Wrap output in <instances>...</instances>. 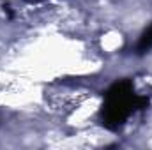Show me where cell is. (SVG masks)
Masks as SVG:
<instances>
[{
	"label": "cell",
	"instance_id": "1",
	"mask_svg": "<svg viewBox=\"0 0 152 150\" xmlns=\"http://www.w3.org/2000/svg\"><path fill=\"white\" fill-rule=\"evenodd\" d=\"M149 106V99L134 94V87L129 79H120L113 83L104 94V104L101 110L103 125L110 131H117L127 117L136 110Z\"/></svg>",
	"mask_w": 152,
	"mask_h": 150
},
{
	"label": "cell",
	"instance_id": "2",
	"mask_svg": "<svg viewBox=\"0 0 152 150\" xmlns=\"http://www.w3.org/2000/svg\"><path fill=\"white\" fill-rule=\"evenodd\" d=\"M152 48V25L143 32V36L140 37V42H138V51H147Z\"/></svg>",
	"mask_w": 152,
	"mask_h": 150
},
{
	"label": "cell",
	"instance_id": "3",
	"mask_svg": "<svg viewBox=\"0 0 152 150\" xmlns=\"http://www.w3.org/2000/svg\"><path fill=\"white\" fill-rule=\"evenodd\" d=\"M27 2H30V4H37V2H42V0H27Z\"/></svg>",
	"mask_w": 152,
	"mask_h": 150
}]
</instances>
